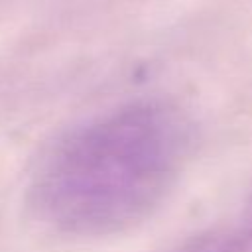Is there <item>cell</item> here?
<instances>
[{"instance_id": "6da1fadb", "label": "cell", "mask_w": 252, "mask_h": 252, "mask_svg": "<svg viewBox=\"0 0 252 252\" xmlns=\"http://www.w3.org/2000/svg\"><path fill=\"white\" fill-rule=\"evenodd\" d=\"M189 142V124L173 106L156 100L118 106L49 148L32 181V203L61 232L122 230L161 203Z\"/></svg>"}]
</instances>
